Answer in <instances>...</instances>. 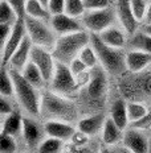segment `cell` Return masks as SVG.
Returning a JSON list of instances; mask_svg holds the SVG:
<instances>
[{"label":"cell","instance_id":"6da1fadb","mask_svg":"<svg viewBox=\"0 0 151 153\" xmlns=\"http://www.w3.org/2000/svg\"><path fill=\"white\" fill-rule=\"evenodd\" d=\"M88 44H90V32L89 30L82 29L74 33L61 34L57 37L54 46L52 48V54L56 61L69 65V62L73 58L78 57L81 49Z\"/></svg>","mask_w":151,"mask_h":153},{"label":"cell","instance_id":"7a4b0ae2","mask_svg":"<svg viewBox=\"0 0 151 153\" xmlns=\"http://www.w3.org/2000/svg\"><path fill=\"white\" fill-rule=\"evenodd\" d=\"M40 114L52 120L72 122L77 116V108L64 95L54 91H47L41 95Z\"/></svg>","mask_w":151,"mask_h":153},{"label":"cell","instance_id":"3957f363","mask_svg":"<svg viewBox=\"0 0 151 153\" xmlns=\"http://www.w3.org/2000/svg\"><path fill=\"white\" fill-rule=\"evenodd\" d=\"M9 74H11L12 81H14L15 97L17 98L20 106L32 116L40 115L41 95L38 92V88L35 87L32 83H29L23 76L21 71H19V70L11 68Z\"/></svg>","mask_w":151,"mask_h":153},{"label":"cell","instance_id":"277c9868","mask_svg":"<svg viewBox=\"0 0 151 153\" xmlns=\"http://www.w3.org/2000/svg\"><path fill=\"white\" fill-rule=\"evenodd\" d=\"M90 44L97 53L99 63L106 71L117 75L126 70V53L122 52V49L106 45L97 33H90Z\"/></svg>","mask_w":151,"mask_h":153},{"label":"cell","instance_id":"5b68a950","mask_svg":"<svg viewBox=\"0 0 151 153\" xmlns=\"http://www.w3.org/2000/svg\"><path fill=\"white\" fill-rule=\"evenodd\" d=\"M25 29L27 34L33 42V45H38L43 48H53L56 42V32L50 27V24H47V20H41V19H35L31 16H25L24 17Z\"/></svg>","mask_w":151,"mask_h":153},{"label":"cell","instance_id":"8992f818","mask_svg":"<svg viewBox=\"0 0 151 153\" xmlns=\"http://www.w3.org/2000/svg\"><path fill=\"white\" fill-rule=\"evenodd\" d=\"M82 25L90 33H101L106 28L114 25L117 21L115 8L107 7L104 9H86L81 16Z\"/></svg>","mask_w":151,"mask_h":153},{"label":"cell","instance_id":"52a82bcc","mask_svg":"<svg viewBox=\"0 0 151 153\" xmlns=\"http://www.w3.org/2000/svg\"><path fill=\"white\" fill-rule=\"evenodd\" d=\"M50 86H52V91L64 95V97L77 91L76 76L72 73L69 65L59 61L56 62V68H54L53 78L50 81Z\"/></svg>","mask_w":151,"mask_h":153},{"label":"cell","instance_id":"ba28073f","mask_svg":"<svg viewBox=\"0 0 151 153\" xmlns=\"http://www.w3.org/2000/svg\"><path fill=\"white\" fill-rule=\"evenodd\" d=\"M31 61L40 69L47 83H50L53 78L54 68H56V62H54L56 58L53 57L52 52H49L47 48L33 45L31 50Z\"/></svg>","mask_w":151,"mask_h":153},{"label":"cell","instance_id":"9c48e42d","mask_svg":"<svg viewBox=\"0 0 151 153\" xmlns=\"http://www.w3.org/2000/svg\"><path fill=\"white\" fill-rule=\"evenodd\" d=\"M27 36V29H25V23H24V19L19 17L16 20V23L12 25V30L11 34H9L7 42H5V46L3 49V66L7 65L9 62V58L12 57V54L16 52L20 44L23 42L24 37Z\"/></svg>","mask_w":151,"mask_h":153},{"label":"cell","instance_id":"30bf717a","mask_svg":"<svg viewBox=\"0 0 151 153\" xmlns=\"http://www.w3.org/2000/svg\"><path fill=\"white\" fill-rule=\"evenodd\" d=\"M115 13H117V20L119 21L121 27L128 36H131L138 30L139 21L137 20L135 15L131 9L130 0H118L115 4Z\"/></svg>","mask_w":151,"mask_h":153},{"label":"cell","instance_id":"8fae6325","mask_svg":"<svg viewBox=\"0 0 151 153\" xmlns=\"http://www.w3.org/2000/svg\"><path fill=\"white\" fill-rule=\"evenodd\" d=\"M123 145L133 153H146L149 152V137L144 135V131L127 127L123 131Z\"/></svg>","mask_w":151,"mask_h":153},{"label":"cell","instance_id":"7c38bea8","mask_svg":"<svg viewBox=\"0 0 151 153\" xmlns=\"http://www.w3.org/2000/svg\"><path fill=\"white\" fill-rule=\"evenodd\" d=\"M49 24L59 36H61V34H68V33H74V32H80L83 29L82 24L77 20V17H73V16L65 13V12L52 15L50 16Z\"/></svg>","mask_w":151,"mask_h":153},{"label":"cell","instance_id":"4fadbf2b","mask_svg":"<svg viewBox=\"0 0 151 153\" xmlns=\"http://www.w3.org/2000/svg\"><path fill=\"white\" fill-rule=\"evenodd\" d=\"M74 127L69 122H64V120H48L44 124V132L50 137L60 139L62 141L70 140V137L74 133Z\"/></svg>","mask_w":151,"mask_h":153},{"label":"cell","instance_id":"5bb4252c","mask_svg":"<svg viewBox=\"0 0 151 153\" xmlns=\"http://www.w3.org/2000/svg\"><path fill=\"white\" fill-rule=\"evenodd\" d=\"M126 69L131 73H140L151 65V53L130 49L125 56Z\"/></svg>","mask_w":151,"mask_h":153},{"label":"cell","instance_id":"9a60e30c","mask_svg":"<svg viewBox=\"0 0 151 153\" xmlns=\"http://www.w3.org/2000/svg\"><path fill=\"white\" fill-rule=\"evenodd\" d=\"M21 136L24 139L25 145L29 149H37L40 143L43 141V132H41L38 124L29 117L23 119V129H21Z\"/></svg>","mask_w":151,"mask_h":153},{"label":"cell","instance_id":"2e32d148","mask_svg":"<svg viewBox=\"0 0 151 153\" xmlns=\"http://www.w3.org/2000/svg\"><path fill=\"white\" fill-rule=\"evenodd\" d=\"M106 70L104 68H98V65L95 68L92 69V78L90 82L88 83V94L92 98H101L105 94L106 88H107V76H106Z\"/></svg>","mask_w":151,"mask_h":153},{"label":"cell","instance_id":"e0dca14e","mask_svg":"<svg viewBox=\"0 0 151 153\" xmlns=\"http://www.w3.org/2000/svg\"><path fill=\"white\" fill-rule=\"evenodd\" d=\"M33 46V42L31 41V38L28 37V34L24 37L23 42L20 44V46L16 49V52L12 54V57L9 58L8 65H11L12 69H16L19 71L24 69V66L28 63L31 59V50Z\"/></svg>","mask_w":151,"mask_h":153},{"label":"cell","instance_id":"ac0fdd59","mask_svg":"<svg viewBox=\"0 0 151 153\" xmlns=\"http://www.w3.org/2000/svg\"><path fill=\"white\" fill-rule=\"evenodd\" d=\"M126 32L123 28H118L115 25L106 28L105 30H102L101 33H98V36L101 37V40L104 41L106 45L113 46V48H118L122 49L127 45V37H126Z\"/></svg>","mask_w":151,"mask_h":153},{"label":"cell","instance_id":"d6986e66","mask_svg":"<svg viewBox=\"0 0 151 153\" xmlns=\"http://www.w3.org/2000/svg\"><path fill=\"white\" fill-rule=\"evenodd\" d=\"M123 139V129L119 128L111 117H106L102 128V140L107 146H114Z\"/></svg>","mask_w":151,"mask_h":153},{"label":"cell","instance_id":"ffe728a7","mask_svg":"<svg viewBox=\"0 0 151 153\" xmlns=\"http://www.w3.org/2000/svg\"><path fill=\"white\" fill-rule=\"evenodd\" d=\"M105 122H106V117L102 114L92 115V116H88L85 119L80 120L77 123V129L82 131V132H85L89 136H94L102 131Z\"/></svg>","mask_w":151,"mask_h":153},{"label":"cell","instance_id":"44dd1931","mask_svg":"<svg viewBox=\"0 0 151 153\" xmlns=\"http://www.w3.org/2000/svg\"><path fill=\"white\" fill-rule=\"evenodd\" d=\"M110 117L114 120V123L123 131L128 127L130 120H128V115H127V103L123 99H117L111 104Z\"/></svg>","mask_w":151,"mask_h":153},{"label":"cell","instance_id":"7402d4cb","mask_svg":"<svg viewBox=\"0 0 151 153\" xmlns=\"http://www.w3.org/2000/svg\"><path fill=\"white\" fill-rule=\"evenodd\" d=\"M127 45L130 49L151 53V34L144 30H137L127 40Z\"/></svg>","mask_w":151,"mask_h":153},{"label":"cell","instance_id":"603a6c76","mask_svg":"<svg viewBox=\"0 0 151 153\" xmlns=\"http://www.w3.org/2000/svg\"><path fill=\"white\" fill-rule=\"evenodd\" d=\"M23 119L19 112L12 111L11 114L5 115V120L3 123V132L9 133L12 136H19L21 135V129H23Z\"/></svg>","mask_w":151,"mask_h":153},{"label":"cell","instance_id":"cb8c5ba5","mask_svg":"<svg viewBox=\"0 0 151 153\" xmlns=\"http://www.w3.org/2000/svg\"><path fill=\"white\" fill-rule=\"evenodd\" d=\"M21 74H23V76L29 82V83H32L35 87H37V88H41L44 85L47 83L43 74H41L40 69H38L31 59L28 61L27 65L24 66V69L21 70Z\"/></svg>","mask_w":151,"mask_h":153},{"label":"cell","instance_id":"d4e9b609","mask_svg":"<svg viewBox=\"0 0 151 153\" xmlns=\"http://www.w3.org/2000/svg\"><path fill=\"white\" fill-rule=\"evenodd\" d=\"M25 16H31L35 19H41V20H50L49 8L43 5L38 0H27V5H25Z\"/></svg>","mask_w":151,"mask_h":153},{"label":"cell","instance_id":"484cf974","mask_svg":"<svg viewBox=\"0 0 151 153\" xmlns=\"http://www.w3.org/2000/svg\"><path fill=\"white\" fill-rule=\"evenodd\" d=\"M0 94L4 97H14L15 95V87H14V81L12 76L4 68H0Z\"/></svg>","mask_w":151,"mask_h":153},{"label":"cell","instance_id":"4316f807","mask_svg":"<svg viewBox=\"0 0 151 153\" xmlns=\"http://www.w3.org/2000/svg\"><path fill=\"white\" fill-rule=\"evenodd\" d=\"M15 9L9 5L7 0H0V24H11L14 25L17 20Z\"/></svg>","mask_w":151,"mask_h":153},{"label":"cell","instance_id":"83f0119b","mask_svg":"<svg viewBox=\"0 0 151 153\" xmlns=\"http://www.w3.org/2000/svg\"><path fill=\"white\" fill-rule=\"evenodd\" d=\"M78 57L81 58V61L85 63L90 70L93 68H95L99 62L98 56H97V53H95L94 48L92 46V44H88L86 46H83L81 49V52H80V54H78Z\"/></svg>","mask_w":151,"mask_h":153},{"label":"cell","instance_id":"f1b7e54d","mask_svg":"<svg viewBox=\"0 0 151 153\" xmlns=\"http://www.w3.org/2000/svg\"><path fill=\"white\" fill-rule=\"evenodd\" d=\"M61 149H62V140L48 136V139H44L40 143L37 151L41 153H59Z\"/></svg>","mask_w":151,"mask_h":153},{"label":"cell","instance_id":"f546056e","mask_svg":"<svg viewBox=\"0 0 151 153\" xmlns=\"http://www.w3.org/2000/svg\"><path fill=\"white\" fill-rule=\"evenodd\" d=\"M147 112H149V108H147L146 104L139 103V102H130V103H127V115H128L130 123L140 119Z\"/></svg>","mask_w":151,"mask_h":153},{"label":"cell","instance_id":"4dcf8cb0","mask_svg":"<svg viewBox=\"0 0 151 153\" xmlns=\"http://www.w3.org/2000/svg\"><path fill=\"white\" fill-rule=\"evenodd\" d=\"M85 11L86 9L83 0H65V7H64L65 13L73 16V17H81Z\"/></svg>","mask_w":151,"mask_h":153},{"label":"cell","instance_id":"1f68e13d","mask_svg":"<svg viewBox=\"0 0 151 153\" xmlns=\"http://www.w3.org/2000/svg\"><path fill=\"white\" fill-rule=\"evenodd\" d=\"M16 149H17V144H16L15 136L2 131L0 132V152L12 153V152H16Z\"/></svg>","mask_w":151,"mask_h":153},{"label":"cell","instance_id":"d6a6232c","mask_svg":"<svg viewBox=\"0 0 151 153\" xmlns=\"http://www.w3.org/2000/svg\"><path fill=\"white\" fill-rule=\"evenodd\" d=\"M130 5L137 20L139 23H143L144 16H146L147 12V7H149V1L147 0H130Z\"/></svg>","mask_w":151,"mask_h":153},{"label":"cell","instance_id":"836d02e7","mask_svg":"<svg viewBox=\"0 0 151 153\" xmlns=\"http://www.w3.org/2000/svg\"><path fill=\"white\" fill-rule=\"evenodd\" d=\"M128 127H133V128H137L140 131H149L151 128V111H149V112L144 115V116L140 117V119L130 123Z\"/></svg>","mask_w":151,"mask_h":153},{"label":"cell","instance_id":"e575fe53","mask_svg":"<svg viewBox=\"0 0 151 153\" xmlns=\"http://www.w3.org/2000/svg\"><path fill=\"white\" fill-rule=\"evenodd\" d=\"M70 141H72L73 146H76V148H81V146L88 144L89 135H86V133L82 132V131L77 129V131H74V133H73L72 137H70Z\"/></svg>","mask_w":151,"mask_h":153},{"label":"cell","instance_id":"d590c367","mask_svg":"<svg viewBox=\"0 0 151 153\" xmlns=\"http://www.w3.org/2000/svg\"><path fill=\"white\" fill-rule=\"evenodd\" d=\"M85 9H104L111 7L113 0H83Z\"/></svg>","mask_w":151,"mask_h":153},{"label":"cell","instance_id":"8d00e7d4","mask_svg":"<svg viewBox=\"0 0 151 153\" xmlns=\"http://www.w3.org/2000/svg\"><path fill=\"white\" fill-rule=\"evenodd\" d=\"M12 8L15 9L17 17L24 19L25 17V5H27V0H7Z\"/></svg>","mask_w":151,"mask_h":153},{"label":"cell","instance_id":"74e56055","mask_svg":"<svg viewBox=\"0 0 151 153\" xmlns=\"http://www.w3.org/2000/svg\"><path fill=\"white\" fill-rule=\"evenodd\" d=\"M90 69L85 70V71L80 73V74L74 75L76 76V86H77V90H80L81 87H85L88 86V83L90 82V78H92V71H89Z\"/></svg>","mask_w":151,"mask_h":153},{"label":"cell","instance_id":"f35d334b","mask_svg":"<svg viewBox=\"0 0 151 153\" xmlns=\"http://www.w3.org/2000/svg\"><path fill=\"white\" fill-rule=\"evenodd\" d=\"M12 30V25L11 24H0V52L3 53V49L5 46L9 34Z\"/></svg>","mask_w":151,"mask_h":153},{"label":"cell","instance_id":"ab89813d","mask_svg":"<svg viewBox=\"0 0 151 153\" xmlns=\"http://www.w3.org/2000/svg\"><path fill=\"white\" fill-rule=\"evenodd\" d=\"M69 68H70V70H72V73L74 75L80 74V73H82V71H85V70L89 69L88 66H86L85 63L81 61V58H80V57H76V58H73L72 61L69 62Z\"/></svg>","mask_w":151,"mask_h":153},{"label":"cell","instance_id":"60d3db41","mask_svg":"<svg viewBox=\"0 0 151 153\" xmlns=\"http://www.w3.org/2000/svg\"><path fill=\"white\" fill-rule=\"evenodd\" d=\"M64 7H65V0H50L49 1V11L52 15L64 12Z\"/></svg>","mask_w":151,"mask_h":153},{"label":"cell","instance_id":"b9f144b4","mask_svg":"<svg viewBox=\"0 0 151 153\" xmlns=\"http://www.w3.org/2000/svg\"><path fill=\"white\" fill-rule=\"evenodd\" d=\"M12 106L11 103L7 100V97H4V95L0 94V115H8L12 112Z\"/></svg>","mask_w":151,"mask_h":153},{"label":"cell","instance_id":"7bdbcfd3","mask_svg":"<svg viewBox=\"0 0 151 153\" xmlns=\"http://www.w3.org/2000/svg\"><path fill=\"white\" fill-rule=\"evenodd\" d=\"M143 24H151V0L149 1V7H147V12H146V16H144Z\"/></svg>","mask_w":151,"mask_h":153},{"label":"cell","instance_id":"ee69618b","mask_svg":"<svg viewBox=\"0 0 151 153\" xmlns=\"http://www.w3.org/2000/svg\"><path fill=\"white\" fill-rule=\"evenodd\" d=\"M143 30L151 34V24H144V25H143Z\"/></svg>","mask_w":151,"mask_h":153},{"label":"cell","instance_id":"f6af8a7d","mask_svg":"<svg viewBox=\"0 0 151 153\" xmlns=\"http://www.w3.org/2000/svg\"><path fill=\"white\" fill-rule=\"evenodd\" d=\"M38 1H40L43 5H45V7L49 8V1H50V0H38Z\"/></svg>","mask_w":151,"mask_h":153},{"label":"cell","instance_id":"bcb514c9","mask_svg":"<svg viewBox=\"0 0 151 153\" xmlns=\"http://www.w3.org/2000/svg\"><path fill=\"white\" fill-rule=\"evenodd\" d=\"M3 66V54H2V52H0V68Z\"/></svg>","mask_w":151,"mask_h":153},{"label":"cell","instance_id":"7dc6e473","mask_svg":"<svg viewBox=\"0 0 151 153\" xmlns=\"http://www.w3.org/2000/svg\"><path fill=\"white\" fill-rule=\"evenodd\" d=\"M149 153H151V137H149Z\"/></svg>","mask_w":151,"mask_h":153},{"label":"cell","instance_id":"c3c4849f","mask_svg":"<svg viewBox=\"0 0 151 153\" xmlns=\"http://www.w3.org/2000/svg\"><path fill=\"white\" fill-rule=\"evenodd\" d=\"M2 131H3V126H0V132H2Z\"/></svg>","mask_w":151,"mask_h":153}]
</instances>
